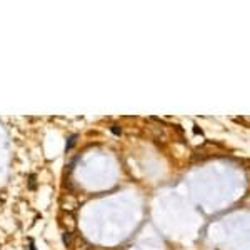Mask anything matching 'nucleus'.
<instances>
[{
    "label": "nucleus",
    "mask_w": 250,
    "mask_h": 250,
    "mask_svg": "<svg viewBox=\"0 0 250 250\" xmlns=\"http://www.w3.org/2000/svg\"><path fill=\"white\" fill-rule=\"evenodd\" d=\"M194 132H195V134H200V135H202V130L198 129L197 125H194Z\"/></svg>",
    "instance_id": "obj_1"
},
{
    "label": "nucleus",
    "mask_w": 250,
    "mask_h": 250,
    "mask_svg": "<svg viewBox=\"0 0 250 250\" xmlns=\"http://www.w3.org/2000/svg\"><path fill=\"white\" fill-rule=\"evenodd\" d=\"M112 132H114V134H120V130L117 129V127H114V129H112Z\"/></svg>",
    "instance_id": "obj_2"
}]
</instances>
